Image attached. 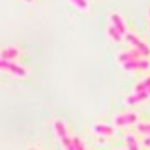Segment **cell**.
<instances>
[{"mask_svg": "<svg viewBox=\"0 0 150 150\" xmlns=\"http://www.w3.org/2000/svg\"><path fill=\"white\" fill-rule=\"evenodd\" d=\"M141 57V54L137 51V50H129V51H123L117 56V60L120 63H128V62H132V60H138Z\"/></svg>", "mask_w": 150, "mask_h": 150, "instance_id": "cell-6", "label": "cell"}, {"mask_svg": "<svg viewBox=\"0 0 150 150\" xmlns=\"http://www.w3.org/2000/svg\"><path fill=\"white\" fill-rule=\"evenodd\" d=\"M26 2H33V0H26Z\"/></svg>", "mask_w": 150, "mask_h": 150, "instance_id": "cell-19", "label": "cell"}, {"mask_svg": "<svg viewBox=\"0 0 150 150\" xmlns=\"http://www.w3.org/2000/svg\"><path fill=\"white\" fill-rule=\"evenodd\" d=\"M126 39L135 47V50L138 51L141 56H150V47L147 45V44H144L140 38H137L134 33H126Z\"/></svg>", "mask_w": 150, "mask_h": 150, "instance_id": "cell-2", "label": "cell"}, {"mask_svg": "<svg viewBox=\"0 0 150 150\" xmlns=\"http://www.w3.org/2000/svg\"><path fill=\"white\" fill-rule=\"evenodd\" d=\"M128 144H129V149L131 150H138V147H137V141H135V138H134L132 135L128 137Z\"/></svg>", "mask_w": 150, "mask_h": 150, "instance_id": "cell-14", "label": "cell"}, {"mask_svg": "<svg viewBox=\"0 0 150 150\" xmlns=\"http://www.w3.org/2000/svg\"><path fill=\"white\" fill-rule=\"evenodd\" d=\"M110 20H111V26L114 27L120 35L126 33V26H125V23H123V20H122V17L119 14H111L110 15Z\"/></svg>", "mask_w": 150, "mask_h": 150, "instance_id": "cell-7", "label": "cell"}, {"mask_svg": "<svg viewBox=\"0 0 150 150\" xmlns=\"http://www.w3.org/2000/svg\"><path fill=\"white\" fill-rule=\"evenodd\" d=\"M147 89H150V77L141 80L140 83H137V86H135V92H143V90H147Z\"/></svg>", "mask_w": 150, "mask_h": 150, "instance_id": "cell-11", "label": "cell"}, {"mask_svg": "<svg viewBox=\"0 0 150 150\" xmlns=\"http://www.w3.org/2000/svg\"><path fill=\"white\" fill-rule=\"evenodd\" d=\"M147 98H150V89L143 90V92H134L131 96L126 98V104L128 105H134V104H138V102L146 101Z\"/></svg>", "mask_w": 150, "mask_h": 150, "instance_id": "cell-5", "label": "cell"}, {"mask_svg": "<svg viewBox=\"0 0 150 150\" xmlns=\"http://www.w3.org/2000/svg\"><path fill=\"white\" fill-rule=\"evenodd\" d=\"M144 143H146V144H147V146H150V138H147V140H146V141H144Z\"/></svg>", "mask_w": 150, "mask_h": 150, "instance_id": "cell-18", "label": "cell"}, {"mask_svg": "<svg viewBox=\"0 0 150 150\" xmlns=\"http://www.w3.org/2000/svg\"><path fill=\"white\" fill-rule=\"evenodd\" d=\"M107 35L110 36V39H111V41H114V42H120V41H122V35H120L114 27H112V26H110V27H108Z\"/></svg>", "mask_w": 150, "mask_h": 150, "instance_id": "cell-10", "label": "cell"}, {"mask_svg": "<svg viewBox=\"0 0 150 150\" xmlns=\"http://www.w3.org/2000/svg\"><path fill=\"white\" fill-rule=\"evenodd\" d=\"M137 120H138V116H137L135 112H123V114L116 116L114 123L117 125V126H126V125L135 123Z\"/></svg>", "mask_w": 150, "mask_h": 150, "instance_id": "cell-4", "label": "cell"}, {"mask_svg": "<svg viewBox=\"0 0 150 150\" xmlns=\"http://www.w3.org/2000/svg\"><path fill=\"white\" fill-rule=\"evenodd\" d=\"M138 131L144 134H150V125H138Z\"/></svg>", "mask_w": 150, "mask_h": 150, "instance_id": "cell-16", "label": "cell"}, {"mask_svg": "<svg viewBox=\"0 0 150 150\" xmlns=\"http://www.w3.org/2000/svg\"><path fill=\"white\" fill-rule=\"evenodd\" d=\"M71 3L77 8V9H81V11H86L87 8H89L87 0H71Z\"/></svg>", "mask_w": 150, "mask_h": 150, "instance_id": "cell-13", "label": "cell"}, {"mask_svg": "<svg viewBox=\"0 0 150 150\" xmlns=\"http://www.w3.org/2000/svg\"><path fill=\"white\" fill-rule=\"evenodd\" d=\"M95 131H96L98 134H102V135H110V134H112V128L107 126V125H96Z\"/></svg>", "mask_w": 150, "mask_h": 150, "instance_id": "cell-12", "label": "cell"}, {"mask_svg": "<svg viewBox=\"0 0 150 150\" xmlns=\"http://www.w3.org/2000/svg\"><path fill=\"white\" fill-rule=\"evenodd\" d=\"M18 54H20V50L17 47H8V48H5L3 51L0 53V59L11 62V60H14Z\"/></svg>", "mask_w": 150, "mask_h": 150, "instance_id": "cell-8", "label": "cell"}, {"mask_svg": "<svg viewBox=\"0 0 150 150\" xmlns=\"http://www.w3.org/2000/svg\"><path fill=\"white\" fill-rule=\"evenodd\" d=\"M72 147H75L77 150H84V147H83V144H81V141L78 138H74L72 140Z\"/></svg>", "mask_w": 150, "mask_h": 150, "instance_id": "cell-15", "label": "cell"}, {"mask_svg": "<svg viewBox=\"0 0 150 150\" xmlns=\"http://www.w3.org/2000/svg\"><path fill=\"white\" fill-rule=\"evenodd\" d=\"M0 69H5L9 74L15 75V77H26L27 75L26 68L14 63V62H8V60H2V59H0Z\"/></svg>", "mask_w": 150, "mask_h": 150, "instance_id": "cell-1", "label": "cell"}, {"mask_svg": "<svg viewBox=\"0 0 150 150\" xmlns=\"http://www.w3.org/2000/svg\"><path fill=\"white\" fill-rule=\"evenodd\" d=\"M149 30H150V8H149Z\"/></svg>", "mask_w": 150, "mask_h": 150, "instance_id": "cell-17", "label": "cell"}, {"mask_svg": "<svg viewBox=\"0 0 150 150\" xmlns=\"http://www.w3.org/2000/svg\"><path fill=\"white\" fill-rule=\"evenodd\" d=\"M54 128H56V131H57V134H59L60 138H65V137H68V135H66V126H65V123L62 122V120H56V122H54Z\"/></svg>", "mask_w": 150, "mask_h": 150, "instance_id": "cell-9", "label": "cell"}, {"mask_svg": "<svg viewBox=\"0 0 150 150\" xmlns=\"http://www.w3.org/2000/svg\"><path fill=\"white\" fill-rule=\"evenodd\" d=\"M125 71H146L150 68V62L149 60H132V62H128V63H123L122 65Z\"/></svg>", "mask_w": 150, "mask_h": 150, "instance_id": "cell-3", "label": "cell"}]
</instances>
